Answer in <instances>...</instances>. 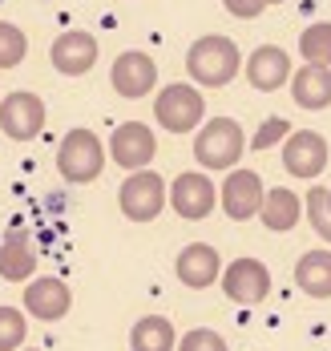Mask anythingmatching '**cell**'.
<instances>
[{"instance_id":"1","label":"cell","mask_w":331,"mask_h":351,"mask_svg":"<svg viewBox=\"0 0 331 351\" xmlns=\"http://www.w3.org/2000/svg\"><path fill=\"white\" fill-rule=\"evenodd\" d=\"M243 65V57H238V45L230 40V36H198L194 45H190V53H186V73L198 81V85H206V89H222V85H230L234 81V73Z\"/></svg>"},{"instance_id":"2","label":"cell","mask_w":331,"mask_h":351,"mask_svg":"<svg viewBox=\"0 0 331 351\" xmlns=\"http://www.w3.org/2000/svg\"><path fill=\"white\" fill-rule=\"evenodd\" d=\"M243 149H247V134H243V125L234 117L206 121L198 130V138H194V158L206 170H234L238 158H243Z\"/></svg>"},{"instance_id":"3","label":"cell","mask_w":331,"mask_h":351,"mask_svg":"<svg viewBox=\"0 0 331 351\" xmlns=\"http://www.w3.org/2000/svg\"><path fill=\"white\" fill-rule=\"evenodd\" d=\"M57 170L73 186L97 182L101 170H106V149H101L97 134L93 130H69L65 141H61V149H57Z\"/></svg>"},{"instance_id":"4","label":"cell","mask_w":331,"mask_h":351,"mask_svg":"<svg viewBox=\"0 0 331 351\" xmlns=\"http://www.w3.org/2000/svg\"><path fill=\"white\" fill-rule=\"evenodd\" d=\"M202 93L198 89H190V85H166L162 93H158V101H154V117H158V125L162 130H170V134H190L198 121H202Z\"/></svg>"},{"instance_id":"5","label":"cell","mask_w":331,"mask_h":351,"mask_svg":"<svg viewBox=\"0 0 331 351\" xmlns=\"http://www.w3.org/2000/svg\"><path fill=\"white\" fill-rule=\"evenodd\" d=\"M117 202H121V214L130 222H154L166 206V182H162V174L138 170V174H130L121 182Z\"/></svg>"},{"instance_id":"6","label":"cell","mask_w":331,"mask_h":351,"mask_svg":"<svg viewBox=\"0 0 331 351\" xmlns=\"http://www.w3.org/2000/svg\"><path fill=\"white\" fill-rule=\"evenodd\" d=\"M0 130L12 141H33L45 130V101L37 93H8L0 101Z\"/></svg>"},{"instance_id":"7","label":"cell","mask_w":331,"mask_h":351,"mask_svg":"<svg viewBox=\"0 0 331 351\" xmlns=\"http://www.w3.org/2000/svg\"><path fill=\"white\" fill-rule=\"evenodd\" d=\"M110 154L113 162L121 166V170H146L149 162H154V154H158V141H154V130L142 125V121H125V125H117L110 138Z\"/></svg>"},{"instance_id":"8","label":"cell","mask_w":331,"mask_h":351,"mask_svg":"<svg viewBox=\"0 0 331 351\" xmlns=\"http://www.w3.org/2000/svg\"><path fill=\"white\" fill-rule=\"evenodd\" d=\"M222 291H226L234 303L255 307V303H262V299L271 295V275H267V267H262L258 258H234V263L222 271Z\"/></svg>"},{"instance_id":"9","label":"cell","mask_w":331,"mask_h":351,"mask_svg":"<svg viewBox=\"0 0 331 351\" xmlns=\"http://www.w3.org/2000/svg\"><path fill=\"white\" fill-rule=\"evenodd\" d=\"M97 40L85 33V29H69V33H61L53 40V49H49V61H53V69L65 73V77H81V73H89L97 65Z\"/></svg>"},{"instance_id":"10","label":"cell","mask_w":331,"mask_h":351,"mask_svg":"<svg viewBox=\"0 0 331 351\" xmlns=\"http://www.w3.org/2000/svg\"><path fill=\"white\" fill-rule=\"evenodd\" d=\"M262 198H267V190L255 170H230L222 182V210L234 222H247L251 214L262 210Z\"/></svg>"},{"instance_id":"11","label":"cell","mask_w":331,"mask_h":351,"mask_svg":"<svg viewBox=\"0 0 331 351\" xmlns=\"http://www.w3.org/2000/svg\"><path fill=\"white\" fill-rule=\"evenodd\" d=\"M110 81L121 97H146L149 89H154V81H158V65H154L149 53L130 49V53H121V57L113 61Z\"/></svg>"},{"instance_id":"12","label":"cell","mask_w":331,"mask_h":351,"mask_svg":"<svg viewBox=\"0 0 331 351\" xmlns=\"http://www.w3.org/2000/svg\"><path fill=\"white\" fill-rule=\"evenodd\" d=\"M214 198H219V190L206 174H178L170 186V206L190 222H198L214 210Z\"/></svg>"},{"instance_id":"13","label":"cell","mask_w":331,"mask_h":351,"mask_svg":"<svg viewBox=\"0 0 331 351\" xmlns=\"http://www.w3.org/2000/svg\"><path fill=\"white\" fill-rule=\"evenodd\" d=\"M283 166H287V174H295V178L323 174V166H328V141L319 138L315 130L291 134L287 145H283Z\"/></svg>"},{"instance_id":"14","label":"cell","mask_w":331,"mask_h":351,"mask_svg":"<svg viewBox=\"0 0 331 351\" xmlns=\"http://www.w3.org/2000/svg\"><path fill=\"white\" fill-rule=\"evenodd\" d=\"M291 57L279 49V45H258L255 53H251V61H247V81L262 89V93H275V89H283V81H291Z\"/></svg>"},{"instance_id":"15","label":"cell","mask_w":331,"mask_h":351,"mask_svg":"<svg viewBox=\"0 0 331 351\" xmlns=\"http://www.w3.org/2000/svg\"><path fill=\"white\" fill-rule=\"evenodd\" d=\"M69 303H73V295H69V287L61 279H33L25 287V311L37 319L69 315Z\"/></svg>"},{"instance_id":"16","label":"cell","mask_w":331,"mask_h":351,"mask_svg":"<svg viewBox=\"0 0 331 351\" xmlns=\"http://www.w3.org/2000/svg\"><path fill=\"white\" fill-rule=\"evenodd\" d=\"M222 263H219V250L206 243H190L178 254V279L186 287H194V291H202V287H210V282L219 279Z\"/></svg>"},{"instance_id":"17","label":"cell","mask_w":331,"mask_h":351,"mask_svg":"<svg viewBox=\"0 0 331 351\" xmlns=\"http://www.w3.org/2000/svg\"><path fill=\"white\" fill-rule=\"evenodd\" d=\"M291 97L303 109H328L331 106V69L323 65H303L291 77Z\"/></svg>"},{"instance_id":"18","label":"cell","mask_w":331,"mask_h":351,"mask_svg":"<svg viewBox=\"0 0 331 351\" xmlns=\"http://www.w3.org/2000/svg\"><path fill=\"white\" fill-rule=\"evenodd\" d=\"M33 271H37V250H33V243L21 230H12L0 243V275L8 282H25V279H33Z\"/></svg>"},{"instance_id":"19","label":"cell","mask_w":331,"mask_h":351,"mask_svg":"<svg viewBox=\"0 0 331 351\" xmlns=\"http://www.w3.org/2000/svg\"><path fill=\"white\" fill-rule=\"evenodd\" d=\"M295 282L311 299H331V250H307L295 267Z\"/></svg>"},{"instance_id":"20","label":"cell","mask_w":331,"mask_h":351,"mask_svg":"<svg viewBox=\"0 0 331 351\" xmlns=\"http://www.w3.org/2000/svg\"><path fill=\"white\" fill-rule=\"evenodd\" d=\"M299 214H303V198H299L295 190L275 186V190H267L258 218H262V226H267V230H291L295 222H299Z\"/></svg>"},{"instance_id":"21","label":"cell","mask_w":331,"mask_h":351,"mask_svg":"<svg viewBox=\"0 0 331 351\" xmlns=\"http://www.w3.org/2000/svg\"><path fill=\"white\" fill-rule=\"evenodd\" d=\"M130 348L134 351H174L178 348V335H174V323L166 315H146L134 323L130 331Z\"/></svg>"},{"instance_id":"22","label":"cell","mask_w":331,"mask_h":351,"mask_svg":"<svg viewBox=\"0 0 331 351\" xmlns=\"http://www.w3.org/2000/svg\"><path fill=\"white\" fill-rule=\"evenodd\" d=\"M299 53L307 65H323L331 69V21H315L311 29H303L299 36Z\"/></svg>"},{"instance_id":"23","label":"cell","mask_w":331,"mask_h":351,"mask_svg":"<svg viewBox=\"0 0 331 351\" xmlns=\"http://www.w3.org/2000/svg\"><path fill=\"white\" fill-rule=\"evenodd\" d=\"M25 57H29V40H25V33H21L16 25L0 21V69H12V65H21Z\"/></svg>"},{"instance_id":"24","label":"cell","mask_w":331,"mask_h":351,"mask_svg":"<svg viewBox=\"0 0 331 351\" xmlns=\"http://www.w3.org/2000/svg\"><path fill=\"white\" fill-rule=\"evenodd\" d=\"M303 206H307V218H311V226H315V234L319 239H328L331 243V190L323 186H315L307 198H303Z\"/></svg>"},{"instance_id":"25","label":"cell","mask_w":331,"mask_h":351,"mask_svg":"<svg viewBox=\"0 0 331 351\" xmlns=\"http://www.w3.org/2000/svg\"><path fill=\"white\" fill-rule=\"evenodd\" d=\"M25 335V315L16 307H0V351H21Z\"/></svg>"},{"instance_id":"26","label":"cell","mask_w":331,"mask_h":351,"mask_svg":"<svg viewBox=\"0 0 331 351\" xmlns=\"http://www.w3.org/2000/svg\"><path fill=\"white\" fill-rule=\"evenodd\" d=\"M178 351H226V339H222L219 331H210V327H194V331H186Z\"/></svg>"},{"instance_id":"27","label":"cell","mask_w":331,"mask_h":351,"mask_svg":"<svg viewBox=\"0 0 331 351\" xmlns=\"http://www.w3.org/2000/svg\"><path fill=\"white\" fill-rule=\"evenodd\" d=\"M287 134H291V130H287V121H283V117H271V121H262V130L251 138V145H255V149H271L275 141H283Z\"/></svg>"},{"instance_id":"28","label":"cell","mask_w":331,"mask_h":351,"mask_svg":"<svg viewBox=\"0 0 331 351\" xmlns=\"http://www.w3.org/2000/svg\"><path fill=\"white\" fill-rule=\"evenodd\" d=\"M222 4H226V12L238 16V21H255L258 12L267 8V0H222Z\"/></svg>"},{"instance_id":"29","label":"cell","mask_w":331,"mask_h":351,"mask_svg":"<svg viewBox=\"0 0 331 351\" xmlns=\"http://www.w3.org/2000/svg\"><path fill=\"white\" fill-rule=\"evenodd\" d=\"M267 4H283V0H267Z\"/></svg>"},{"instance_id":"30","label":"cell","mask_w":331,"mask_h":351,"mask_svg":"<svg viewBox=\"0 0 331 351\" xmlns=\"http://www.w3.org/2000/svg\"><path fill=\"white\" fill-rule=\"evenodd\" d=\"M25 351H33V348H25Z\"/></svg>"},{"instance_id":"31","label":"cell","mask_w":331,"mask_h":351,"mask_svg":"<svg viewBox=\"0 0 331 351\" xmlns=\"http://www.w3.org/2000/svg\"><path fill=\"white\" fill-rule=\"evenodd\" d=\"M328 190H331V186H328Z\"/></svg>"}]
</instances>
